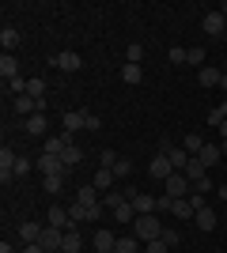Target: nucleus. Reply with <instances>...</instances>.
I'll return each instance as SVG.
<instances>
[{"instance_id": "1", "label": "nucleus", "mask_w": 227, "mask_h": 253, "mask_svg": "<svg viewBox=\"0 0 227 253\" xmlns=\"http://www.w3.org/2000/svg\"><path fill=\"white\" fill-rule=\"evenodd\" d=\"M133 234H136L140 242H155V238H163L159 211H151V215H136V223H133Z\"/></svg>"}, {"instance_id": "2", "label": "nucleus", "mask_w": 227, "mask_h": 253, "mask_svg": "<svg viewBox=\"0 0 227 253\" xmlns=\"http://www.w3.org/2000/svg\"><path fill=\"white\" fill-rule=\"evenodd\" d=\"M163 193H167V197H174V201H185V197H189V193H193V181L185 178L182 170H174L171 178L163 181Z\"/></svg>"}, {"instance_id": "3", "label": "nucleus", "mask_w": 227, "mask_h": 253, "mask_svg": "<svg viewBox=\"0 0 227 253\" xmlns=\"http://www.w3.org/2000/svg\"><path fill=\"white\" fill-rule=\"evenodd\" d=\"M34 170H38L42 178H57V174L65 178V174H68V167L61 163V155H45V151H42L38 159H34Z\"/></svg>"}, {"instance_id": "4", "label": "nucleus", "mask_w": 227, "mask_h": 253, "mask_svg": "<svg viewBox=\"0 0 227 253\" xmlns=\"http://www.w3.org/2000/svg\"><path fill=\"white\" fill-rule=\"evenodd\" d=\"M201 27H205L208 38H224V34H227V15H224V11H205Z\"/></svg>"}, {"instance_id": "5", "label": "nucleus", "mask_w": 227, "mask_h": 253, "mask_svg": "<svg viewBox=\"0 0 227 253\" xmlns=\"http://www.w3.org/2000/svg\"><path fill=\"white\" fill-rule=\"evenodd\" d=\"M148 174H151L155 181H167V178L174 174V163H171L167 155H163V151H155V159L148 163Z\"/></svg>"}, {"instance_id": "6", "label": "nucleus", "mask_w": 227, "mask_h": 253, "mask_svg": "<svg viewBox=\"0 0 227 253\" xmlns=\"http://www.w3.org/2000/svg\"><path fill=\"white\" fill-rule=\"evenodd\" d=\"M84 117H87V110H65V132L61 136L72 144V136L76 132H84Z\"/></svg>"}, {"instance_id": "7", "label": "nucleus", "mask_w": 227, "mask_h": 253, "mask_svg": "<svg viewBox=\"0 0 227 253\" xmlns=\"http://www.w3.org/2000/svg\"><path fill=\"white\" fill-rule=\"evenodd\" d=\"M45 223H49V227H57V231H76V227H72V215H68V208H61V204H53V208L45 211Z\"/></svg>"}, {"instance_id": "8", "label": "nucleus", "mask_w": 227, "mask_h": 253, "mask_svg": "<svg viewBox=\"0 0 227 253\" xmlns=\"http://www.w3.org/2000/svg\"><path fill=\"white\" fill-rule=\"evenodd\" d=\"M53 64L61 68V72H80V68H84V57L72 53V49H65V53H57V57H53Z\"/></svg>"}, {"instance_id": "9", "label": "nucleus", "mask_w": 227, "mask_h": 253, "mask_svg": "<svg viewBox=\"0 0 227 253\" xmlns=\"http://www.w3.org/2000/svg\"><path fill=\"white\" fill-rule=\"evenodd\" d=\"M23 132H27V136H45V132H49V117L45 114L27 117V121H23Z\"/></svg>"}, {"instance_id": "10", "label": "nucleus", "mask_w": 227, "mask_h": 253, "mask_svg": "<svg viewBox=\"0 0 227 253\" xmlns=\"http://www.w3.org/2000/svg\"><path fill=\"white\" fill-rule=\"evenodd\" d=\"M15 159H19V155H15L11 148H4V151H0V181H4V185H8V181L15 178Z\"/></svg>"}, {"instance_id": "11", "label": "nucleus", "mask_w": 227, "mask_h": 253, "mask_svg": "<svg viewBox=\"0 0 227 253\" xmlns=\"http://www.w3.org/2000/svg\"><path fill=\"white\" fill-rule=\"evenodd\" d=\"M61 242H65V231H57V227H49V223H45V231H42V238H38V246L49 253V250H61Z\"/></svg>"}, {"instance_id": "12", "label": "nucleus", "mask_w": 227, "mask_h": 253, "mask_svg": "<svg viewBox=\"0 0 227 253\" xmlns=\"http://www.w3.org/2000/svg\"><path fill=\"white\" fill-rule=\"evenodd\" d=\"M91 246H95V253H110L114 246H118V238H114V234H110L106 227H98V231H95V238H91Z\"/></svg>"}, {"instance_id": "13", "label": "nucleus", "mask_w": 227, "mask_h": 253, "mask_svg": "<svg viewBox=\"0 0 227 253\" xmlns=\"http://www.w3.org/2000/svg\"><path fill=\"white\" fill-rule=\"evenodd\" d=\"M42 231H45L42 223H31V219L19 223V238H23V246H34L38 238H42Z\"/></svg>"}, {"instance_id": "14", "label": "nucleus", "mask_w": 227, "mask_h": 253, "mask_svg": "<svg viewBox=\"0 0 227 253\" xmlns=\"http://www.w3.org/2000/svg\"><path fill=\"white\" fill-rule=\"evenodd\" d=\"M76 201L84 204V208H95V204H102V197H98L95 185H80V189H76Z\"/></svg>"}, {"instance_id": "15", "label": "nucleus", "mask_w": 227, "mask_h": 253, "mask_svg": "<svg viewBox=\"0 0 227 253\" xmlns=\"http://www.w3.org/2000/svg\"><path fill=\"white\" fill-rule=\"evenodd\" d=\"M133 208H136V215H151L155 211V197L151 193H133Z\"/></svg>"}, {"instance_id": "16", "label": "nucleus", "mask_w": 227, "mask_h": 253, "mask_svg": "<svg viewBox=\"0 0 227 253\" xmlns=\"http://www.w3.org/2000/svg\"><path fill=\"white\" fill-rule=\"evenodd\" d=\"M0 76H4V84L19 76V61H15V53H4V57H0Z\"/></svg>"}, {"instance_id": "17", "label": "nucleus", "mask_w": 227, "mask_h": 253, "mask_svg": "<svg viewBox=\"0 0 227 253\" xmlns=\"http://www.w3.org/2000/svg\"><path fill=\"white\" fill-rule=\"evenodd\" d=\"M220 68H212V64H205V68H201V72H197V84L201 87H220Z\"/></svg>"}, {"instance_id": "18", "label": "nucleus", "mask_w": 227, "mask_h": 253, "mask_svg": "<svg viewBox=\"0 0 227 253\" xmlns=\"http://www.w3.org/2000/svg\"><path fill=\"white\" fill-rule=\"evenodd\" d=\"M201 163H205V167H216L220 159H224V148H220V144H205V148H201Z\"/></svg>"}, {"instance_id": "19", "label": "nucleus", "mask_w": 227, "mask_h": 253, "mask_svg": "<svg viewBox=\"0 0 227 253\" xmlns=\"http://www.w3.org/2000/svg\"><path fill=\"white\" fill-rule=\"evenodd\" d=\"M114 223H125V227L136 223V208H133V201H125L121 208H114Z\"/></svg>"}, {"instance_id": "20", "label": "nucleus", "mask_w": 227, "mask_h": 253, "mask_svg": "<svg viewBox=\"0 0 227 253\" xmlns=\"http://www.w3.org/2000/svg\"><path fill=\"white\" fill-rule=\"evenodd\" d=\"M193 223H197V227H201V231H216V211H212V208H201V211H197V215H193Z\"/></svg>"}, {"instance_id": "21", "label": "nucleus", "mask_w": 227, "mask_h": 253, "mask_svg": "<svg viewBox=\"0 0 227 253\" xmlns=\"http://www.w3.org/2000/svg\"><path fill=\"white\" fill-rule=\"evenodd\" d=\"M182 174H185L189 181H201V178H208V167H205V163H201V159L193 155V159H189V167H185Z\"/></svg>"}, {"instance_id": "22", "label": "nucleus", "mask_w": 227, "mask_h": 253, "mask_svg": "<svg viewBox=\"0 0 227 253\" xmlns=\"http://www.w3.org/2000/svg\"><path fill=\"white\" fill-rule=\"evenodd\" d=\"M84 250V238L80 231H65V242H61V253H80Z\"/></svg>"}, {"instance_id": "23", "label": "nucleus", "mask_w": 227, "mask_h": 253, "mask_svg": "<svg viewBox=\"0 0 227 253\" xmlns=\"http://www.w3.org/2000/svg\"><path fill=\"white\" fill-rule=\"evenodd\" d=\"M114 181H118V178H114V170H106V167H98V174H95V181H91V185H95L98 193H106L110 185H114Z\"/></svg>"}, {"instance_id": "24", "label": "nucleus", "mask_w": 227, "mask_h": 253, "mask_svg": "<svg viewBox=\"0 0 227 253\" xmlns=\"http://www.w3.org/2000/svg\"><path fill=\"white\" fill-rule=\"evenodd\" d=\"M140 238H136V234H125V238H118V246H114V250L118 253H140Z\"/></svg>"}, {"instance_id": "25", "label": "nucleus", "mask_w": 227, "mask_h": 253, "mask_svg": "<svg viewBox=\"0 0 227 253\" xmlns=\"http://www.w3.org/2000/svg\"><path fill=\"white\" fill-rule=\"evenodd\" d=\"M121 80H125L129 87H136L144 80V68H140V64H125V68H121Z\"/></svg>"}, {"instance_id": "26", "label": "nucleus", "mask_w": 227, "mask_h": 253, "mask_svg": "<svg viewBox=\"0 0 227 253\" xmlns=\"http://www.w3.org/2000/svg\"><path fill=\"white\" fill-rule=\"evenodd\" d=\"M171 215H174V219H193L197 211H193V204H189V197H185V201H174Z\"/></svg>"}, {"instance_id": "27", "label": "nucleus", "mask_w": 227, "mask_h": 253, "mask_svg": "<svg viewBox=\"0 0 227 253\" xmlns=\"http://www.w3.org/2000/svg\"><path fill=\"white\" fill-rule=\"evenodd\" d=\"M0 45H4V53H11L19 45V31H15V27H4V31H0Z\"/></svg>"}, {"instance_id": "28", "label": "nucleus", "mask_w": 227, "mask_h": 253, "mask_svg": "<svg viewBox=\"0 0 227 253\" xmlns=\"http://www.w3.org/2000/svg\"><path fill=\"white\" fill-rule=\"evenodd\" d=\"M205 144H208V140L201 136V132H189V136H185V144H182V148L189 151V155H201V148H205Z\"/></svg>"}, {"instance_id": "29", "label": "nucleus", "mask_w": 227, "mask_h": 253, "mask_svg": "<svg viewBox=\"0 0 227 253\" xmlns=\"http://www.w3.org/2000/svg\"><path fill=\"white\" fill-rule=\"evenodd\" d=\"M65 148H68L65 136H45V148H42V151H45V155H61Z\"/></svg>"}, {"instance_id": "30", "label": "nucleus", "mask_w": 227, "mask_h": 253, "mask_svg": "<svg viewBox=\"0 0 227 253\" xmlns=\"http://www.w3.org/2000/svg\"><path fill=\"white\" fill-rule=\"evenodd\" d=\"M80 159H84V151L76 148V144H68V148H65V151H61V163H65V167H68V170H72V167H76V163H80Z\"/></svg>"}, {"instance_id": "31", "label": "nucleus", "mask_w": 227, "mask_h": 253, "mask_svg": "<svg viewBox=\"0 0 227 253\" xmlns=\"http://www.w3.org/2000/svg\"><path fill=\"white\" fill-rule=\"evenodd\" d=\"M185 64H193L197 72L205 68V45H189V57H185Z\"/></svg>"}, {"instance_id": "32", "label": "nucleus", "mask_w": 227, "mask_h": 253, "mask_svg": "<svg viewBox=\"0 0 227 253\" xmlns=\"http://www.w3.org/2000/svg\"><path fill=\"white\" fill-rule=\"evenodd\" d=\"M68 215H72V227H80V223H87V208L80 201H72L68 204Z\"/></svg>"}, {"instance_id": "33", "label": "nucleus", "mask_w": 227, "mask_h": 253, "mask_svg": "<svg viewBox=\"0 0 227 253\" xmlns=\"http://www.w3.org/2000/svg\"><path fill=\"white\" fill-rule=\"evenodd\" d=\"M140 61H144V45L129 42V49H125V64H140Z\"/></svg>"}, {"instance_id": "34", "label": "nucleus", "mask_w": 227, "mask_h": 253, "mask_svg": "<svg viewBox=\"0 0 227 253\" xmlns=\"http://www.w3.org/2000/svg\"><path fill=\"white\" fill-rule=\"evenodd\" d=\"M27 95H31V98H38V102H42V95H45V80H42V76H34L31 84H27Z\"/></svg>"}, {"instance_id": "35", "label": "nucleus", "mask_w": 227, "mask_h": 253, "mask_svg": "<svg viewBox=\"0 0 227 253\" xmlns=\"http://www.w3.org/2000/svg\"><path fill=\"white\" fill-rule=\"evenodd\" d=\"M31 170H34V159H27V155H19V159H15V178H27Z\"/></svg>"}, {"instance_id": "36", "label": "nucleus", "mask_w": 227, "mask_h": 253, "mask_svg": "<svg viewBox=\"0 0 227 253\" xmlns=\"http://www.w3.org/2000/svg\"><path fill=\"white\" fill-rule=\"evenodd\" d=\"M185 57H189V49H182V45H171V49H167V61L171 64H185Z\"/></svg>"}, {"instance_id": "37", "label": "nucleus", "mask_w": 227, "mask_h": 253, "mask_svg": "<svg viewBox=\"0 0 227 253\" xmlns=\"http://www.w3.org/2000/svg\"><path fill=\"white\" fill-rule=\"evenodd\" d=\"M27 84H31V80H23V76H15V80H8V87H11V98L27 95Z\"/></svg>"}, {"instance_id": "38", "label": "nucleus", "mask_w": 227, "mask_h": 253, "mask_svg": "<svg viewBox=\"0 0 227 253\" xmlns=\"http://www.w3.org/2000/svg\"><path fill=\"white\" fill-rule=\"evenodd\" d=\"M98 167H106V170H114V167H118V151H102V155H98Z\"/></svg>"}, {"instance_id": "39", "label": "nucleus", "mask_w": 227, "mask_h": 253, "mask_svg": "<svg viewBox=\"0 0 227 253\" xmlns=\"http://www.w3.org/2000/svg\"><path fill=\"white\" fill-rule=\"evenodd\" d=\"M98 128H102V117H98V114H87L84 117V132H98Z\"/></svg>"}, {"instance_id": "40", "label": "nucleus", "mask_w": 227, "mask_h": 253, "mask_svg": "<svg viewBox=\"0 0 227 253\" xmlns=\"http://www.w3.org/2000/svg\"><path fill=\"white\" fill-rule=\"evenodd\" d=\"M61 185H65V178L57 174V178H42V189L45 193H61Z\"/></svg>"}, {"instance_id": "41", "label": "nucleus", "mask_w": 227, "mask_h": 253, "mask_svg": "<svg viewBox=\"0 0 227 253\" xmlns=\"http://www.w3.org/2000/svg\"><path fill=\"white\" fill-rule=\"evenodd\" d=\"M144 253H171V246L163 238H155V242H144Z\"/></svg>"}, {"instance_id": "42", "label": "nucleus", "mask_w": 227, "mask_h": 253, "mask_svg": "<svg viewBox=\"0 0 227 253\" xmlns=\"http://www.w3.org/2000/svg\"><path fill=\"white\" fill-rule=\"evenodd\" d=\"M133 174V163L129 159H118V167H114V178H129Z\"/></svg>"}, {"instance_id": "43", "label": "nucleus", "mask_w": 227, "mask_h": 253, "mask_svg": "<svg viewBox=\"0 0 227 253\" xmlns=\"http://www.w3.org/2000/svg\"><path fill=\"white\" fill-rule=\"evenodd\" d=\"M163 242H167V246H171V250H174V246L182 242V234L174 231V227H163Z\"/></svg>"}, {"instance_id": "44", "label": "nucleus", "mask_w": 227, "mask_h": 253, "mask_svg": "<svg viewBox=\"0 0 227 253\" xmlns=\"http://www.w3.org/2000/svg\"><path fill=\"white\" fill-rule=\"evenodd\" d=\"M189 204H193V211H201V208H208V197L205 193H189Z\"/></svg>"}, {"instance_id": "45", "label": "nucleus", "mask_w": 227, "mask_h": 253, "mask_svg": "<svg viewBox=\"0 0 227 253\" xmlns=\"http://www.w3.org/2000/svg\"><path fill=\"white\" fill-rule=\"evenodd\" d=\"M171 208H174V197H167V193L155 197V211H171Z\"/></svg>"}, {"instance_id": "46", "label": "nucleus", "mask_w": 227, "mask_h": 253, "mask_svg": "<svg viewBox=\"0 0 227 253\" xmlns=\"http://www.w3.org/2000/svg\"><path fill=\"white\" fill-rule=\"evenodd\" d=\"M216 185H212V178H201V181H193V193H212Z\"/></svg>"}, {"instance_id": "47", "label": "nucleus", "mask_w": 227, "mask_h": 253, "mask_svg": "<svg viewBox=\"0 0 227 253\" xmlns=\"http://www.w3.org/2000/svg\"><path fill=\"white\" fill-rule=\"evenodd\" d=\"M102 211H106L102 204H95V208H87V223H98V219H102Z\"/></svg>"}, {"instance_id": "48", "label": "nucleus", "mask_w": 227, "mask_h": 253, "mask_svg": "<svg viewBox=\"0 0 227 253\" xmlns=\"http://www.w3.org/2000/svg\"><path fill=\"white\" fill-rule=\"evenodd\" d=\"M0 253H19V250H15V246H11L8 238H4V242H0Z\"/></svg>"}, {"instance_id": "49", "label": "nucleus", "mask_w": 227, "mask_h": 253, "mask_svg": "<svg viewBox=\"0 0 227 253\" xmlns=\"http://www.w3.org/2000/svg\"><path fill=\"white\" fill-rule=\"evenodd\" d=\"M19 253H45V250H42V246H38V242H34V246H23Z\"/></svg>"}, {"instance_id": "50", "label": "nucleus", "mask_w": 227, "mask_h": 253, "mask_svg": "<svg viewBox=\"0 0 227 253\" xmlns=\"http://www.w3.org/2000/svg\"><path fill=\"white\" fill-rule=\"evenodd\" d=\"M216 193H220V201H227V181H224V185H220Z\"/></svg>"}, {"instance_id": "51", "label": "nucleus", "mask_w": 227, "mask_h": 253, "mask_svg": "<svg viewBox=\"0 0 227 253\" xmlns=\"http://www.w3.org/2000/svg\"><path fill=\"white\" fill-rule=\"evenodd\" d=\"M220 140H227V121H224V125H220Z\"/></svg>"}, {"instance_id": "52", "label": "nucleus", "mask_w": 227, "mask_h": 253, "mask_svg": "<svg viewBox=\"0 0 227 253\" xmlns=\"http://www.w3.org/2000/svg\"><path fill=\"white\" fill-rule=\"evenodd\" d=\"M220 87H224V91H227V72H224V76H220Z\"/></svg>"}, {"instance_id": "53", "label": "nucleus", "mask_w": 227, "mask_h": 253, "mask_svg": "<svg viewBox=\"0 0 227 253\" xmlns=\"http://www.w3.org/2000/svg\"><path fill=\"white\" fill-rule=\"evenodd\" d=\"M220 148H224V155H227V140H224V144H220Z\"/></svg>"}, {"instance_id": "54", "label": "nucleus", "mask_w": 227, "mask_h": 253, "mask_svg": "<svg viewBox=\"0 0 227 253\" xmlns=\"http://www.w3.org/2000/svg\"><path fill=\"white\" fill-rule=\"evenodd\" d=\"M220 11H224V15H227V4H224V8H220Z\"/></svg>"}, {"instance_id": "55", "label": "nucleus", "mask_w": 227, "mask_h": 253, "mask_svg": "<svg viewBox=\"0 0 227 253\" xmlns=\"http://www.w3.org/2000/svg\"><path fill=\"white\" fill-rule=\"evenodd\" d=\"M224 72H227V61H224Z\"/></svg>"}, {"instance_id": "56", "label": "nucleus", "mask_w": 227, "mask_h": 253, "mask_svg": "<svg viewBox=\"0 0 227 253\" xmlns=\"http://www.w3.org/2000/svg\"><path fill=\"white\" fill-rule=\"evenodd\" d=\"M49 253H61V250H49Z\"/></svg>"}, {"instance_id": "57", "label": "nucleus", "mask_w": 227, "mask_h": 253, "mask_svg": "<svg viewBox=\"0 0 227 253\" xmlns=\"http://www.w3.org/2000/svg\"><path fill=\"white\" fill-rule=\"evenodd\" d=\"M110 253H118V250H110Z\"/></svg>"}, {"instance_id": "58", "label": "nucleus", "mask_w": 227, "mask_h": 253, "mask_svg": "<svg viewBox=\"0 0 227 253\" xmlns=\"http://www.w3.org/2000/svg\"><path fill=\"white\" fill-rule=\"evenodd\" d=\"M216 253H224V250H216Z\"/></svg>"}]
</instances>
